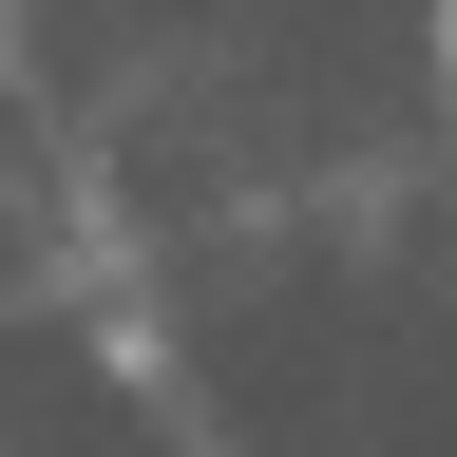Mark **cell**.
Returning <instances> with one entry per match:
<instances>
[{"mask_svg":"<svg viewBox=\"0 0 457 457\" xmlns=\"http://www.w3.org/2000/svg\"><path fill=\"white\" fill-rule=\"evenodd\" d=\"M438 96H457V0H438Z\"/></svg>","mask_w":457,"mask_h":457,"instance_id":"1","label":"cell"}]
</instances>
